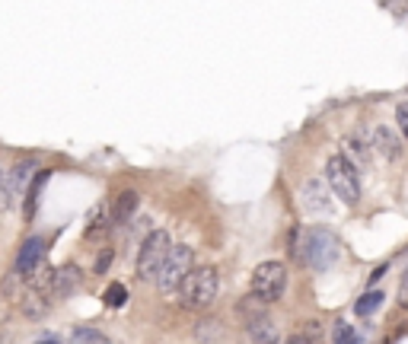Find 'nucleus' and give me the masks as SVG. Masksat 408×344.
<instances>
[{
  "mask_svg": "<svg viewBox=\"0 0 408 344\" xmlns=\"http://www.w3.org/2000/svg\"><path fill=\"white\" fill-rule=\"evenodd\" d=\"M80 278H84V271L77 268V265H61L55 274V284H51V297H58V300L71 297L80 287Z\"/></svg>",
  "mask_w": 408,
  "mask_h": 344,
  "instance_id": "nucleus-9",
  "label": "nucleus"
},
{
  "mask_svg": "<svg viewBox=\"0 0 408 344\" xmlns=\"http://www.w3.org/2000/svg\"><path fill=\"white\" fill-rule=\"evenodd\" d=\"M380 303H383V293H380V290H367V293H364V297L354 303V313L367 319V316H373V313L380 309Z\"/></svg>",
  "mask_w": 408,
  "mask_h": 344,
  "instance_id": "nucleus-15",
  "label": "nucleus"
},
{
  "mask_svg": "<svg viewBox=\"0 0 408 344\" xmlns=\"http://www.w3.org/2000/svg\"><path fill=\"white\" fill-rule=\"evenodd\" d=\"M332 344H361V338H357V328H351L348 322H335Z\"/></svg>",
  "mask_w": 408,
  "mask_h": 344,
  "instance_id": "nucleus-20",
  "label": "nucleus"
},
{
  "mask_svg": "<svg viewBox=\"0 0 408 344\" xmlns=\"http://www.w3.org/2000/svg\"><path fill=\"white\" fill-rule=\"evenodd\" d=\"M303 328H306L303 335L309 338V341H316V344H319V338H322V326H316V322H309V326H303Z\"/></svg>",
  "mask_w": 408,
  "mask_h": 344,
  "instance_id": "nucleus-23",
  "label": "nucleus"
},
{
  "mask_svg": "<svg viewBox=\"0 0 408 344\" xmlns=\"http://www.w3.org/2000/svg\"><path fill=\"white\" fill-rule=\"evenodd\" d=\"M169 252H173V242H169V233L153 230L147 233V239L140 242L138 252V278L140 280H153L166 265Z\"/></svg>",
  "mask_w": 408,
  "mask_h": 344,
  "instance_id": "nucleus-4",
  "label": "nucleus"
},
{
  "mask_svg": "<svg viewBox=\"0 0 408 344\" xmlns=\"http://www.w3.org/2000/svg\"><path fill=\"white\" fill-rule=\"evenodd\" d=\"M192 261H195V252L188 249V246H179V249L169 252L166 265H163V271L157 274V287L163 290V293H176V290H182V284H186V278L192 274Z\"/></svg>",
  "mask_w": 408,
  "mask_h": 344,
  "instance_id": "nucleus-6",
  "label": "nucleus"
},
{
  "mask_svg": "<svg viewBox=\"0 0 408 344\" xmlns=\"http://www.w3.org/2000/svg\"><path fill=\"white\" fill-rule=\"evenodd\" d=\"M105 303H109L112 309H118L128 303V290L121 287V284H109V290H105Z\"/></svg>",
  "mask_w": 408,
  "mask_h": 344,
  "instance_id": "nucleus-21",
  "label": "nucleus"
},
{
  "mask_svg": "<svg viewBox=\"0 0 408 344\" xmlns=\"http://www.w3.org/2000/svg\"><path fill=\"white\" fill-rule=\"evenodd\" d=\"M38 344H61L58 338H48V341H38Z\"/></svg>",
  "mask_w": 408,
  "mask_h": 344,
  "instance_id": "nucleus-28",
  "label": "nucleus"
},
{
  "mask_svg": "<svg viewBox=\"0 0 408 344\" xmlns=\"http://www.w3.org/2000/svg\"><path fill=\"white\" fill-rule=\"evenodd\" d=\"M249 338L252 344H278V326L265 313L249 319Z\"/></svg>",
  "mask_w": 408,
  "mask_h": 344,
  "instance_id": "nucleus-11",
  "label": "nucleus"
},
{
  "mask_svg": "<svg viewBox=\"0 0 408 344\" xmlns=\"http://www.w3.org/2000/svg\"><path fill=\"white\" fill-rule=\"evenodd\" d=\"M217 290H220L217 268L204 265V268H195L186 278V284L179 290V303L186 309H207L214 300H217Z\"/></svg>",
  "mask_w": 408,
  "mask_h": 344,
  "instance_id": "nucleus-2",
  "label": "nucleus"
},
{
  "mask_svg": "<svg viewBox=\"0 0 408 344\" xmlns=\"http://www.w3.org/2000/svg\"><path fill=\"white\" fill-rule=\"evenodd\" d=\"M42 261H45V239H42V236H32V239L23 242V249H19V255H16V274L32 278V274L42 268Z\"/></svg>",
  "mask_w": 408,
  "mask_h": 344,
  "instance_id": "nucleus-8",
  "label": "nucleus"
},
{
  "mask_svg": "<svg viewBox=\"0 0 408 344\" xmlns=\"http://www.w3.org/2000/svg\"><path fill=\"white\" fill-rule=\"evenodd\" d=\"M0 188H3V176H0Z\"/></svg>",
  "mask_w": 408,
  "mask_h": 344,
  "instance_id": "nucleus-29",
  "label": "nucleus"
},
{
  "mask_svg": "<svg viewBox=\"0 0 408 344\" xmlns=\"http://www.w3.org/2000/svg\"><path fill=\"white\" fill-rule=\"evenodd\" d=\"M344 147H348V159H357L361 166L370 163V144L361 137H344Z\"/></svg>",
  "mask_w": 408,
  "mask_h": 344,
  "instance_id": "nucleus-16",
  "label": "nucleus"
},
{
  "mask_svg": "<svg viewBox=\"0 0 408 344\" xmlns=\"http://www.w3.org/2000/svg\"><path fill=\"white\" fill-rule=\"evenodd\" d=\"M325 182H329V188L342 198L344 204H357L361 201V178H357V169H354V163L344 153L329 157V163H325Z\"/></svg>",
  "mask_w": 408,
  "mask_h": 344,
  "instance_id": "nucleus-3",
  "label": "nucleus"
},
{
  "mask_svg": "<svg viewBox=\"0 0 408 344\" xmlns=\"http://www.w3.org/2000/svg\"><path fill=\"white\" fill-rule=\"evenodd\" d=\"M290 252L297 255V261H303L306 268L325 271L332 268L338 255H342V242L332 230L325 226H309V230H297L290 236Z\"/></svg>",
  "mask_w": 408,
  "mask_h": 344,
  "instance_id": "nucleus-1",
  "label": "nucleus"
},
{
  "mask_svg": "<svg viewBox=\"0 0 408 344\" xmlns=\"http://www.w3.org/2000/svg\"><path fill=\"white\" fill-rule=\"evenodd\" d=\"M300 201H303L306 214H316V217H329L335 211L332 195H329V185H325V182H319V178H309V182H303V188H300Z\"/></svg>",
  "mask_w": 408,
  "mask_h": 344,
  "instance_id": "nucleus-7",
  "label": "nucleus"
},
{
  "mask_svg": "<svg viewBox=\"0 0 408 344\" xmlns=\"http://www.w3.org/2000/svg\"><path fill=\"white\" fill-rule=\"evenodd\" d=\"M32 169H36V163H32V159H26V163H16V166L10 169L7 188L13 191V195H19V191L29 185V172H32ZM26 191H29V188H26Z\"/></svg>",
  "mask_w": 408,
  "mask_h": 344,
  "instance_id": "nucleus-14",
  "label": "nucleus"
},
{
  "mask_svg": "<svg viewBox=\"0 0 408 344\" xmlns=\"http://www.w3.org/2000/svg\"><path fill=\"white\" fill-rule=\"evenodd\" d=\"M48 176H51V172H38V176L32 178V185H29V191H26V217H32V214H36L38 191H42V185H45V182H48Z\"/></svg>",
  "mask_w": 408,
  "mask_h": 344,
  "instance_id": "nucleus-19",
  "label": "nucleus"
},
{
  "mask_svg": "<svg viewBox=\"0 0 408 344\" xmlns=\"http://www.w3.org/2000/svg\"><path fill=\"white\" fill-rule=\"evenodd\" d=\"M71 344H109V341H105V335H102V332H96V328L77 326L74 332H71Z\"/></svg>",
  "mask_w": 408,
  "mask_h": 344,
  "instance_id": "nucleus-17",
  "label": "nucleus"
},
{
  "mask_svg": "<svg viewBox=\"0 0 408 344\" xmlns=\"http://www.w3.org/2000/svg\"><path fill=\"white\" fill-rule=\"evenodd\" d=\"M138 204H140V198H138V191H121L115 201H112V224H128L131 217H134V211H138Z\"/></svg>",
  "mask_w": 408,
  "mask_h": 344,
  "instance_id": "nucleus-12",
  "label": "nucleus"
},
{
  "mask_svg": "<svg viewBox=\"0 0 408 344\" xmlns=\"http://www.w3.org/2000/svg\"><path fill=\"white\" fill-rule=\"evenodd\" d=\"M288 290V268L281 261H262L252 271V297H259L262 303H275L284 297Z\"/></svg>",
  "mask_w": 408,
  "mask_h": 344,
  "instance_id": "nucleus-5",
  "label": "nucleus"
},
{
  "mask_svg": "<svg viewBox=\"0 0 408 344\" xmlns=\"http://www.w3.org/2000/svg\"><path fill=\"white\" fill-rule=\"evenodd\" d=\"M284 344H316V341H309V338H306V335H290Z\"/></svg>",
  "mask_w": 408,
  "mask_h": 344,
  "instance_id": "nucleus-26",
  "label": "nucleus"
},
{
  "mask_svg": "<svg viewBox=\"0 0 408 344\" xmlns=\"http://www.w3.org/2000/svg\"><path fill=\"white\" fill-rule=\"evenodd\" d=\"M383 274H386V265H380V268L373 271V278H370V284H377V280H380V278H383Z\"/></svg>",
  "mask_w": 408,
  "mask_h": 344,
  "instance_id": "nucleus-27",
  "label": "nucleus"
},
{
  "mask_svg": "<svg viewBox=\"0 0 408 344\" xmlns=\"http://www.w3.org/2000/svg\"><path fill=\"white\" fill-rule=\"evenodd\" d=\"M373 147L380 150L386 159L402 157V140L396 137V131H392L390 124H377V128H373Z\"/></svg>",
  "mask_w": 408,
  "mask_h": 344,
  "instance_id": "nucleus-10",
  "label": "nucleus"
},
{
  "mask_svg": "<svg viewBox=\"0 0 408 344\" xmlns=\"http://www.w3.org/2000/svg\"><path fill=\"white\" fill-rule=\"evenodd\" d=\"M48 306H51V297L48 293H42V290H32L29 287L26 290V297H23V316H29V319H42L48 313Z\"/></svg>",
  "mask_w": 408,
  "mask_h": 344,
  "instance_id": "nucleus-13",
  "label": "nucleus"
},
{
  "mask_svg": "<svg viewBox=\"0 0 408 344\" xmlns=\"http://www.w3.org/2000/svg\"><path fill=\"white\" fill-rule=\"evenodd\" d=\"M399 306L408 309V271H405V278H402V287H399Z\"/></svg>",
  "mask_w": 408,
  "mask_h": 344,
  "instance_id": "nucleus-25",
  "label": "nucleus"
},
{
  "mask_svg": "<svg viewBox=\"0 0 408 344\" xmlns=\"http://www.w3.org/2000/svg\"><path fill=\"white\" fill-rule=\"evenodd\" d=\"M396 115H399V128H402V134L408 137V103H402V105H399V112H396Z\"/></svg>",
  "mask_w": 408,
  "mask_h": 344,
  "instance_id": "nucleus-24",
  "label": "nucleus"
},
{
  "mask_svg": "<svg viewBox=\"0 0 408 344\" xmlns=\"http://www.w3.org/2000/svg\"><path fill=\"white\" fill-rule=\"evenodd\" d=\"M109 224H112V214H105V211H96L93 214V220H90V230H86V239L90 242H96L99 239V236H105V233H109Z\"/></svg>",
  "mask_w": 408,
  "mask_h": 344,
  "instance_id": "nucleus-18",
  "label": "nucleus"
},
{
  "mask_svg": "<svg viewBox=\"0 0 408 344\" xmlns=\"http://www.w3.org/2000/svg\"><path fill=\"white\" fill-rule=\"evenodd\" d=\"M112 255H115V252H112V249H102L99 255H96V265H93V268H96V274H105V271H109V265H112Z\"/></svg>",
  "mask_w": 408,
  "mask_h": 344,
  "instance_id": "nucleus-22",
  "label": "nucleus"
}]
</instances>
